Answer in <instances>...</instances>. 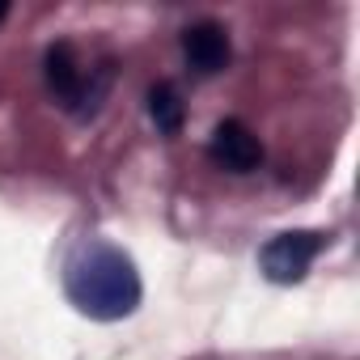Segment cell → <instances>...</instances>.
I'll return each mask as SVG.
<instances>
[{"label": "cell", "mask_w": 360, "mask_h": 360, "mask_svg": "<svg viewBox=\"0 0 360 360\" xmlns=\"http://www.w3.org/2000/svg\"><path fill=\"white\" fill-rule=\"evenodd\" d=\"M68 301L94 322H119L140 305V271L127 250L102 238H85L64 263Z\"/></svg>", "instance_id": "obj_1"}, {"label": "cell", "mask_w": 360, "mask_h": 360, "mask_svg": "<svg viewBox=\"0 0 360 360\" xmlns=\"http://www.w3.org/2000/svg\"><path fill=\"white\" fill-rule=\"evenodd\" d=\"M148 115H153V123H157V131H165V136H174L178 127H183V102H178V89L174 85H153L148 89Z\"/></svg>", "instance_id": "obj_6"}, {"label": "cell", "mask_w": 360, "mask_h": 360, "mask_svg": "<svg viewBox=\"0 0 360 360\" xmlns=\"http://www.w3.org/2000/svg\"><path fill=\"white\" fill-rule=\"evenodd\" d=\"M208 157H212L221 169H229V174H250V169H259V161H263V144H259V136H255L246 123L225 119V123L212 131V140H208Z\"/></svg>", "instance_id": "obj_4"}, {"label": "cell", "mask_w": 360, "mask_h": 360, "mask_svg": "<svg viewBox=\"0 0 360 360\" xmlns=\"http://www.w3.org/2000/svg\"><path fill=\"white\" fill-rule=\"evenodd\" d=\"M183 56L200 77H212L229 64V34L217 22H195L183 30Z\"/></svg>", "instance_id": "obj_5"}, {"label": "cell", "mask_w": 360, "mask_h": 360, "mask_svg": "<svg viewBox=\"0 0 360 360\" xmlns=\"http://www.w3.org/2000/svg\"><path fill=\"white\" fill-rule=\"evenodd\" d=\"M0 18H5V9H0Z\"/></svg>", "instance_id": "obj_7"}, {"label": "cell", "mask_w": 360, "mask_h": 360, "mask_svg": "<svg viewBox=\"0 0 360 360\" xmlns=\"http://www.w3.org/2000/svg\"><path fill=\"white\" fill-rule=\"evenodd\" d=\"M106 85H110V68H89L85 72V64H81V56H77L72 43H56L47 51V89L77 119L98 115V106L106 98Z\"/></svg>", "instance_id": "obj_2"}, {"label": "cell", "mask_w": 360, "mask_h": 360, "mask_svg": "<svg viewBox=\"0 0 360 360\" xmlns=\"http://www.w3.org/2000/svg\"><path fill=\"white\" fill-rule=\"evenodd\" d=\"M322 250V233L314 229H292V233H276L263 250H259V267L271 284H297L305 280L309 263Z\"/></svg>", "instance_id": "obj_3"}]
</instances>
